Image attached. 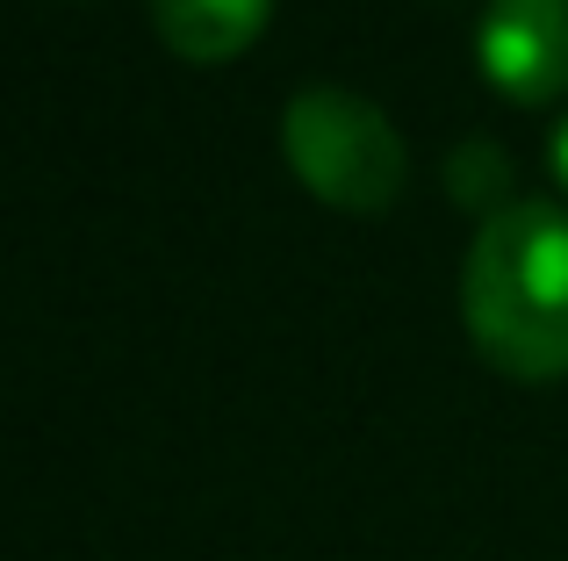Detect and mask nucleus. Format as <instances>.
<instances>
[{"label":"nucleus","mask_w":568,"mask_h":561,"mask_svg":"<svg viewBox=\"0 0 568 561\" xmlns=\"http://www.w3.org/2000/svg\"><path fill=\"white\" fill-rule=\"evenodd\" d=\"M460 324L518 381L568 375V210L511 195L483 216L460 267Z\"/></svg>","instance_id":"nucleus-1"},{"label":"nucleus","mask_w":568,"mask_h":561,"mask_svg":"<svg viewBox=\"0 0 568 561\" xmlns=\"http://www.w3.org/2000/svg\"><path fill=\"white\" fill-rule=\"evenodd\" d=\"M281 159L295 166V181L317 202L353 216H375L403 195V173H410V152H403L396 123L353 86H303L281 109Z\"/></svg>","instance_id":"nucleus-2"},{"label":"nucleus","mask_w":568,"mask_h":561,"mask_svg":"<svg viewBox=\"0 0 568 561\" xmlns=\"http://www.w3.org/2000/svg\"><path fill=\"white\" fill-rule=\"evenodd\" d=\"M475 65L526 109L568 94V0H489L475 22Z\"/></svg>","instance_id":"nucleus-3"},{"label":"nucleus","mask_w":568,"mask_h":561,"mask_svg":"<svg viewBox=\"0 0 568 561\" xmlns=\"http://www.w3.org/2000/svg\"><path fill=\"white\" fill-rule=\"evenodd\" d=\"M266 14H274V0H152L166 51H181L187 65H223V58L252 51Z\"/></svg>","instance_id":"nucleus-4"},{"label":"nucleus","mask_w":568,"mask_h":561,"mask_svg":"<svg viewBox=\"0 0 568 561\" xmlns=\"http://www.w3.org/2000/svg\"><path fill=\"white\" fill-rule=\"evenodd\" d=\"M446 187H454V202H460V210H468V202L483 210V202H497L504 187H511V166H504V152H497V144H483V137H475V144H460V152L446 159ZM497 210H504V202H497Z\"/></svg>","instance_id":"nucleus-5"},{"label":"nucleus","mask_w":568,"mask_h":561,"mask_svg":"<svg viewBox=\"0 0 568 561\" xmlns=\"http://www.w3.org/2000/svg\"><path fill=\"white\" fill-rule=\"evenodd\" d=\"M547 159H555V173H561V187H568V115L555 123V144H547Z\"/></svg>","instance_id":"nucleus-6"}]
</instances>
